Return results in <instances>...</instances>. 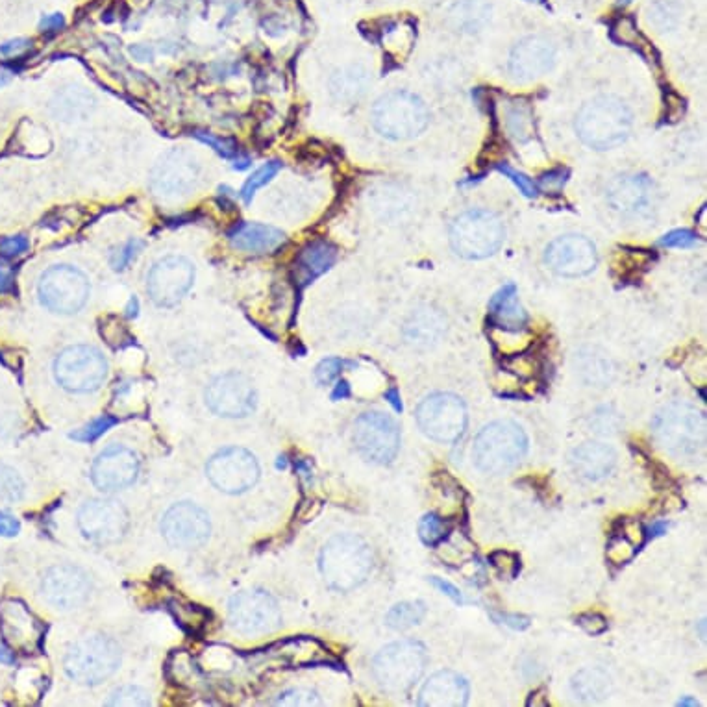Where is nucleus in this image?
Returning a JSON list of instances; mask_svg holds the SVG:
<instances>
[{
	"mask_svg": "<svg viewBox=\"0 0 707 707\" xmlns=\"http://www.w3.org/2000/svg\"><path fill=\"white\" fill-rule=\"evenodd\" d=\"M65 25V19L62 17V13H54V15H49L41 21V28L47 30V32H56L60 30L62 26Z\"/></svg>",
	"mask_w": 707,
	"mask_h": 707,
	"instance_id": "3c124183",
	"label": "nucleus"
},
{
	"mask_svg": "<svg viewBox=\"0 0 707 707\" xmlns=\"http://www.w3.org/2000/svg\"><path fill=\"white\" fill-rule=\"evenodd\" d=\"M554 63V45L545 38L522 39L509 56V73L517 82H532L545 75Z\"/></svg>",
	"mask_w": 707,
	"mask_h": 707,
	"instance_id": "5701e85b",
	"label": "nucleus"
},
{
	"mask_svg": "<svg viewBox=\"0 0 707 707\" xmlns=\"http://www.w3.org/2000/svg\"><path fill=\"white\" fill-rule=\"evenodd\" d=\"M428 110L410 91H391L374 104L373 125L382 136L404 141L419 136L428 126Z\"/></svg>",
	"mask_w": 707,
	"mask_h": 707,
	"instance_id": "0eeeda50",
	"label": "nucleus"
},
{
	"mask_svg": "<svg viewBox=\"0 0 707 707\" xmlns=\"http://www.w3.org/2000/svg\"><path fill=\"white\" fill-rule=\"evenodd\" d=\"M528 452V435L513 421L487 424L472 445L474 465L487 474H504L521 463Z\"/></svg>",
	"mask_w": 707,
	"mask_h": 707,
	"instance_id": "20e7f679",
	"label": "nucleus"
},
{
	"mask_svg": "<svg viewBox=\"0 0 707 707\" xmlns=\"http://www.w3.org/2000/svg\"><path fill=\"white\" fill-rule=\"evenodd\" d=\"M280 171H282V163L278 162V160H273V162L261 165L256 173H252V176L241 189V199L245 200V204H250L252 199H254V195H256V191L263 186H267Z\"/></svg>",
	"mask_w": 707,
	"mask_h": 707,
	"instance_id": "473e14b6",
	"label": "nucleus"
},
{
	"mask_svg": "<svg viewBox=\"0 0 707 707\" xmlns=\"http://www.w3.org/2000/svg\"><path fill=\"white\" fill-rule=\"evenodd\" d=\"M54 376L67 391L91 393L106 380L108 363L97 348L69 347L56 358Z\"/></svg>",
	"mask_w": 707,
	"mask_h": 707,
	"instance_id": "9d476101",
	"label": "nucleus"
},
{
	"mask_svg": "<svg viewBox=\"0 0 707 707\" xmlns=\"http://www.w3.org/2000/svg\"><path fill=\"white\" fill-rule=\"evenodd\" d=\"M199 178V163L184 150H174L165 156V160L156 167L152 174V186L158 195L178 197L195 186Z\"/></svg>",
	"mask_w": 707,
	"mask_h": 707,
	"instance_id": "4be33fe9",
	"label": "nucleus"
},
{
	"mask_svg": "<svg viewBox=\"0 0 707 707\" xmlns=\"http://www.w3.org/2000/svg\"><path fill=\"white\" fill-rule=\"evenodd\" d=\"M373 550L358 535H335L321 552L319 567L324 582L337 593H348L373 572Z\"/></svg>",
	"mask_w": 707,
	"mask_h": 707,
	"instance_id": "f257e3e1",
	"label": "nucleus"
},
{
	"mask_svg": "<svg viewBox=\"0 0 707 707\" xmlns=\"http://www.w3.org/2000/svg\"><path fill=\"white\" fill-rule=\"evenodd\" d=\"M546 265L565 278H580L593 273L596 267V249L593 241L578 234L554 239L545 252Z\"/></svg>",
	"mask_w": 707,
	"mask_h": 707,
	"instance_id": "6ab92c4d",
	"label": "nucleus"
},
{
	"mask_svg": "<svg viewBox=\"0 0 707 707\" xmlns=\"http://www.w3.org/2000/svg\"><path fill=\"white\" fill-rule=\"evenodd\" d=\"M210 532L208 513L191 502L174 504L173 508L163 515V537L169 545L176 548H195L204 545L210 537Z\"/></svg>",
	"mask_w": 707,
	"mask_h": 707,
	"instance_id": "a211bd4d",
	"label": "nucleus"
},
{
	"mask_svg": "<svg viewBox=\"0 0 707 707\" xmlns=\"http://www.w3.org/2000/svg\"><path fill=\"white\" fill-rule=\"evenodd\" d=\"M106 704L108 706L123 707L150 706V696L141 687L126 685V687H121V689H117L115 693H112Z\"/></svg>",
	"mask_w": 707,
	"mask_h": 707,
	"instance_id": "f704fd0d",
	"label": "nucleus"
},
{
	"mask_svg": "<svg viewBox=\"0 0 707 707\" xmlns=\"http://www.w3.org/2000/svg\"><path fill=\"white\" fill-rule=\"evenodd\" d=\"M228 617L237 632L245 635L274 632L282 624L278 602L265 591L237 593L230 600Z\"/></svg>",
	"mask_w": 707,
	"mask_h": 707,
	"instance_id": "4468645a",
	"label": "nucleus"
},
{
	"mask_svg": "<svg viewBox=\"0 0 707 707\" xmlns=\"http://www.w3.org/2000/svg\"><path fill=\"white\" fill-rule=\"evenodd\" d=\"M663 247L669 249H689L696 243V236L691 230H674L659 241Z\"/></svg>",
	"mask_w": 707,
	"mask_h": 707,
	"instance_id": "c03bdc74",
	"label": "nucleus"
},
{
	"mask_svg": "<svg viewBox=\"0 0 707 707\" xmlns=\"http://www.w3.org/2000/svg\"><path fill=\"white\" fill-rule=\"evenodd\" d=\"M354 443L367 461L387 465L397 458L400 448L397 422L380 411L363 413L354 424Z\"/></svg>",
	"mask_w": 707,
	"mask_h": 707,
	"instance_id": "f8f14e48",
	"label": "nucleus"
},
{
	"mask_svg": "<svg viewBox=\"0 0 707 707\" xmlns=\"http://www.w3.org/2000/svg\"><path fill=\"white\" fill-rule=\"evenodd\" d=\"M228 237L234 249L254 252V254L273 252L286 241L284 232H280L278 228L258 223L237 224Z\"/></svg>",
	"mask_w": 707,
	"mask_h": 707,
	"instance_id": "cd10ccee",
	"label": "nucleus"
},
{
	"mask_svg": "<svg viewBox=\"0 0 707 707\" xmlns=\"http://www.w3.org/2000/svg\"><path fill=\"white\" fill-rule=\"evenodd\" d=\"M667 528H669L667 522H654V524L648 528V535H650V537H659V535H663L667 532Z\"/></svg>",
	"mask_w": 707,
	"mask_h": 707,
	"instance_id": "5fc2aeb1",
	"label": "nucleus"
},
{
	"mask_svg": "<svg viewBox=\"0 0 707 707\" xmlns=\"http://www.w3.org/2000/svg\"><path fill=\"white\" fill-rule=\"evenodd\" d=\"M628 2H632V0H619V4H628Z\"/></svg>",
	"mask_w": 707,
	"mask_h": 707,
	"instance_id": "052dcab7",
	"label": "nucleus"
},
{
	"mask_svg": "<svg viewBox=\"0 0 707 707\" xmlns=\"http://www.w3.org/2000/svg\"><path fill=\"white\" fill-rule=\"evenodd\" d=\"M143 249V241L132 239L128 241L123 249L119 250L112 258V267L115 271H123L126 269L132 260H136L137 254Z\"/></svg>",
	"mask_w": 707,
	"mask_h": 707,
	"instance_id": "a19ab883",
	"label": "nucleus"
},
{
	"mask_svg": "<svg viewBox=\"0 0 707 707\" xmlns=\"http://www.w3.org/2000/svg\"><path fill=\"white\" fill-rule=\"evenodd\" d=\"M195 137L200 139L202 143L210 145L211 149L217 150L223 158H236L237 154H239L236 143L232 139H223V137L211 136V134H204V132H197Z\"/></svg>",
	"mask_w": 707,
	"mask_h": 707,
	"instance_id": "ea45409f",
	"label": "nucleus"
},
{
	"mask_svg": "<svg viewBox=\"0 0 707 707\" xmlns=\"http://www.w3.org/2000/svg\"><path fill=\"white\" fill-rule=\"evenodd\" d=\"M25 493V484L21 476L10 467H0V498L15 502L21 500Z\"/></svg>",
	"mask_w": 707,
	"mask_h": 707,
	"instance_id": "c9c22d12",
	"label": "nucleus"
},
{
	"mask_svg": "<svg viewBox=\"0 0 707 707\" xmlns=\"http://www.w3.org/2000/svg\"><path fill=\"white\" fill-rule=\"evenodd\" d=\"M210 410L221 417H247L256 408V391L247 376L228 373L215 378L206 391Z\"/></svg>",
	"mask_w": 707,
	"mask_h": 707,
	"instance_id": "f3484780",
	"label": "nucleus"
},
{
	"mask_svg": "<svg viewBox=\"0 0 707 707\" xmlns=\"http://www.w3.org/2000/svg\"><path fill=\"white\" fill-rule=\"evenodd\" d=\"M137 310H139L137 298H132V300H130V304H128V317H136Z\"/></svg>",
	"mask_w": 707,
	"mask_h": 707,
	"instance_id": "4d7b16f0",
	"label": "nucleus"
},
{
	"mask_svg": "<svg viewBox=\"0 0 707 707\" xmlns=\"http://www.w3.org/2000/svg\"><path fill=\"white\" fill-rule=\"evenodd\" d=\"M426 615V606L422 602H402L389 609L385 615V624L397 632L417 626Z\"/></svg>",
	"mask_w": 707,
	"mask_h": 707,
	"instance_id": "2f4dec72",
	"label": "nucleus"
},
{
	"mask_svg": "<svg viewBox=\"0 0 707 707\" xmlns=\"http://www.w3.org/2000/svg\"><path fill=\"white\" fill-rule=\"evenodd\" d=\"M632 130V113L617 97H596L583 106L576 132L587 147L609 150L624 143Z\"/></svg>",
	"mask_w": 707,
	"mask_h": 707,
	"instance_id": "7ed1b4c3",
	"label": "nucleus"
},
{
	"mask_svg": "<svg viewBox=\"0 0 707 707\" xmlns=\"http://www.w3.org/2000/svg\"><path fill=\"white\" fill-rule=\"evenodd\" d=\"M12 280V271L0 263V289H6V286L10 284Z\"/></svg>",
	"mask_w": 707,
	"mask_h": 707,
	"instance_id": "6e6d98bb",
	"label": "nucleus"
},
{
	"mask_svg": "<svg viewBox=\"0 0 707 707\" xmlns=\"http://www.w3.org/2000/svg\"><path fill=\"white\" fill-rule=\"evenodd\" d=\"M469 682L452 670H441L424 683L419 693L422 707H463L469 704Z\"/></svg>",
	"mask_w": 707,
	"mask_h": 707,
	"instance_id": "b1692460",
	"label": "nucleus"
},
{
	"mask_svg": "<svg viewBox=\"0 0 707 707\" xmlns=\"http://www.w3.org/2000/svg\"><path fill=\"white\" fill-rule=\"evenodd\" d=\"M571 463L574 471L578 472L583 480L598 482L615 469L617 454L609 445L589 441L572 450Z\"/></svg>",
	"mask_w": 707,
	"mask_h": 707,
	"instance_id": "a878e982",
	"label": "nucleus"
},
{
	"mask_svg": "<svg viewBox=\"0 0 707 707\" xmlns=\"http://www.w3.org/2000/svg\"><path fill=\"white\" fill-rule=\"evenodd\" d=\"M430 583L434 585L435 589H439L443 595H447L454 604H458V606L465 604V598H463L461 591H459L456 585H452V583L443 580V578H435V576L434 578H430Z\"/></svg>",
	"mask_w": 707,
	"mask_h": 707,
	"instance_id": "49530a36",
	"label": "nucleus"
},
{
	"mask_svg": "<svg viewBox=\"0 0 707 707\" xmlns=\"http://www.w3.org/2000/svg\"><path fill=\"white\" fill-rule=\"evenodd\" d=\"M678 706H698V702H696L695 698H682L680 702H678Z\"/></svg>",
	"mask_w": 707,
	"mask_h": 707,
	"instance_id": "13d9d810",
	"label": "nucleus"
},
{
	"mask_svg": "<svg viewBox=\"0 0 707 707\" xmlns=\"http://www.w3.org/2000/svg\"><path fill=\"white\" fill-rule=\"evenodd\" d=\"M652 197V182L639 174H624L611 180L608 202L619 211H637L648 204Z\"/></svg>",
	"mask_w": 707,
	"mask_h": 707,
	"instance_id": "bb28decb",
	"label": "nucleus"
},
{
	"mask_svg": "<svg viewBox=\"0 0 707 707\" xmlns=\"http://www.w3.org/2000/svg\"><path fill=\"white\" fill-rule=\"evenodd\" d=\"M345 365H348V361L339 360V358H328V360L321 361L315 371L319 384H332L334 380L339 378V374L343 373Z\"/></svg>",
	"mask_w": 707,
	"mask_h": 707,
	"instance_id": "4c0bfd02",
	"label": "nucleus"
},
{
	"mask_svg": "<svg viewBox=\"0 0 707 707\" xmlns=\"http://www.w3.org/2000/svg\"><path fill=\"white\" fill-rule=\"evenodd\" d=\"M576 624L582 628L583 632L589 635H602L608 632V619L602 617L600 613H583L578 615Z\"/></svg>",
	"mask_w": 707,
	"mask_h": 707,
	"instance_id": "37998d69",
	"label": "nucleus"
},
{
	"mask_svg": "<svg viewBox=\"0 0 707 707\" xmlns=\"http://www.w3.org/2000/svg\"><path fill=\"white\" fill-rule=\"evenodd\" d=\"M495 621L506 624L513 630H526L530 626V617L524 615H508V613H491Z\"/></svg>",
	"mask_w": 707,
	"mask_h": 707,
	"instance_id": "de8ad7c7",
	"label": "nucleus"
},
{
	"mask_svg": "<svg viewBox=\"0 0 707 707\" xmlns=\"http://www.w3.org/2000/svg\"><path fill=\"white\" fill-rule=\"evenodd\" d=\"M193 282H195L193 263L180 256H167L163 260L156 261L154 267L150 269L147 291L158 306L173 308L186 297Z\"/></svg>",
	"mask_w": 707,
	"mask_h": 707,
	"instance_id": "2eb2a0df",
	"label": "nucleus"
},
{
	"mask_svg": "<svg viewBox=\"0 0 707 707\" xmlns=\"http://www.w3.org/2000/svg\"><path fill=\"white\" fill-rule=\"evenodd\" d=\"M497 169L500 173L506 174L509 180H511L515 186L519 187L526 197H535V195H537V186H535L534 180L528 178L526 174L511 169L506 163H504V165H498Z\"/></svg>",
	"mask_w": 707,
	"mask_h": 707,
	"instance_id": "79ce46f5",
	"label": "nucleus"
},
{
	"mask_svg": "<svg viewBox=\"0 0 707 707\" xmlns=\"http://www.w3.org/2000/svg\"><path fill=\"white\" fill-rule=\"evenodd\" d=\"M415 417L422 434L437 443H456L467 430V408L452 393H435L424 398Z\"/></svg>",
	"mask_w": 707,
	"mask_h": 707,
	"instance_id": "1a4fd4ad",
	"label": "nucleus"
},
{
	"mask_svg": "<svg viewBox=\"0 0 707 707\" xmlns=\"http://www.w3.org/2000/svg\"><path fill=\"white\" fill-rule=\"evenodd\" d=\"M86 274L71 265H54L41 274L38 293L41 302L56 313H76L86 306L89 298Z\"/></svg>",
	"mask_w": 707,
	"mask_h": 707,
	"instance_id": "9b49d317",
	"label": "nucleus"
},
{
	"mask_svg": "<svg viewBox=\"0 0 707 707\" xmlns=\"http://www.w3.org/2000/svg\"><path fill=\"white\" fill-rule=\"evenodd\" d=\"M659 447L678 459H696L706 447V417L691 404H670L652 421Z\"/></svg>",
	"mask_w": 707,
	"mask_h": 707,
	"instance_id": "f03ea898",
	"label": "nucleus"
},
{
	"mask_svg": "<svg viewBox=\"0 0 707 707\" xmlns=\"http://www.w3.org/2000/svg\"><path fill=\"white\" fill-rule=\"evenodd\" d=\"M489 315L504 330L522 328L528 321V315L519 302L517 287L508 284V286L498 289L493 298L489 300Z\"/></svg>",
	"mask_w": 707,
	"mask_h": 707,
	"instance_id": "c756f323",
	"label": "nucleus"
},
{
	"mask_svg": "<svg viewBox=\"0 0 707 707\" xmlns=\"http://www.w3.org/2000/svg\"><path fill=\"white\" fill-rule=\"evenodd\" d=\"M506 230L495 213L471 210L461 213L450 228V245L465 260H484L497 252Z\"/></svg>",
	"mask_w": 707,
	"mask_h": 707,
	"instance_id": "423d86ee",
	"label": "nucleus"
},
{
	"mask_svg": "<svg viewBox=\"0 0 707 707\" xmlns=\"http://www.w3.org/2000/svg\"><path fill=\"white\" fill-rule=\"evenodd\" d=\"M276 706H321V700L311 691L293 689V691H287L284 695H280V698L276 700Z\"/></svg>",
	"mask_w": 707,
	"mask_h": 707,
	"instance_id": "e433bc0d",
	"label": "nucleus"
},
{
	"mask_svg": "<svg viewBox=\"0 0 707 707\" xmlns=\"http://www.w3.org/2000/svg\"><path fill=\"white\" fill-rule=\"evenodd\" d=\"M208 478L211 484L226 495H239L249 491L260 478V465L245 448L230 447L217 452L208 461Z\"/></svg>",
	"mask_w": 707,
	"mask_h": 707,
	"instance_id": "ddd939ff",
	"label": "nucleus"
},
{
	"mask_svg": "<svg viewBox=\"0 0 707 707\" xmlns=\"http://www.w3.org/2000/svg\"><path fill=\"white\" fill-rule=\"evenodd\" d=\"M572 693L582 702H598L606 698L611 687V678L608 672L600 667H589L583 669L572 678Z\"/></svg>",
	"mask_w": 707,
	"mask_h": 707,
	"instance_id": "7c9ffc66",
	"label": "nucleus"
},
{
	"mask_svg": "<svg viewBox=\"0 0 707 707\" xmlns=\"http://www.w3.org/2000/svg\"><path fill=\"white\" fill-rule=\"evenodd\" d=\"M137 472H139V459L134 454V450L113 445L106 448L99 458L95 459L91 478L100 491L112 493L134 484Z\"/></svg>",
	"mask_w": 707,
	"mask_h": 707,
	"instance_id": "412c9836",
	"label": "nucleus"
},
{
	"mask_svg": "<svg viewBox=\"0 0 707 707\" xmlns=\"http://www.w3.org/2000/svg\"><path fill=\"white\" fill-rule=\"evenodd\" d=\"M128 522V511L115 500H89L78 511L80 532L97 543L119 541L128 530Z\"/></svg>",
	"mask_w": 707,
	"mask_h": 707,
	"instance_id": "dca6fc26",
	"label": "nucleus"
},
{
	"mask_svg": "<svg viewBox=\"0 0 707 707\" xmlns=\"http://www.w3.org/2000/svg\"><path fill=\"white\" fill-rule=\"evenodd\" d=\"M113 424H117V419L110 417V415H104V417H99L97 421L91 422L89 426H86L84 430H80V432L73 435V437L78 439V441H95V439L104 434V432H108Z\"/></svg>",
	"mask_w": 707,
	"mask_h": 707,
	"instance_id": "58836bf2",
	"label": "nucleus"
},
{
	"mask_svg": "<svg viewBox=\"0 0 707 707\" xmlns=\"http://www.w3.org/2000/svg\"><path fill=\"white\" fill-rule=\"evenodd\" d=\"M41 591L50 606L62 611L80 608L91 593L86 572L73 565H58L45 572Z\"/></svg>",
	"mask_w": 707,
	"mask_h": 707,
	"instance_id": "aec40b11",
	"label": "nucleus"
},
{
	"mask_svg": "<svg viewBox=\"0 0 707 707\" xmlns=\"http://www.w3.org/2000/svg\"><path fill=\"white\" fill-rule=\"evenodd\" d=\"M19 530H21V524L13 515L6 513V511H0V535L13 537V535L19 534Z\"/></svg>",
	"mask_w": 707,
	"mask_h": 707,
	"instance_id": "09e8293b",
	"label": "nucleus"
},
{
	"mask_svg": "<svg viewBox=\"0 0 707 707\" xmlns=\"http://www.w3.org/2000/svg\"><path fill=\"white\" fill-rule=\"evenodd\" d=\"M30 247L28 239L25 236H15L6 237L0 241V252L6 256V258H12V256H19L23 254Z\"/></svg>",
	"mask_w": 707,
	"mask_h": 707,
	"instance_id": "a18cd8bd",
	"label": "nucleus"
},
{
	"mask_svg": "<svg viewBox=\"0 0 707 707\" xmlns=\"http://www.w3.org/2000/svg\"><path fill=\"white\" fill-rule=\"evenodd\" d=\"M350 397V385L345 380H341L337 387H335L334 393H332V398L334 400H343V398Z\"/></svg>",
	"mask_w": 707,
	"mask_h": 707,
	"instance_id": "603ef678",
	"label": "nucleus"
},
{
	"mask_svg": "<svg viewBox=\"0 0 707 707\" xmlns=\"http://www.w3.org/2000/svg\"><path fill=\"white\" fill-rule=\"evenodd\" d=\"M0 630L13 648H32L39 639L38 621L17 600H8L0 606Z\"/></svg>",
	"mask_w": 707,
	"mask_h": 707,
	"instance_id": "393cba45",
	"label": "nucleus"
},
{
	"mask_svg": "<svg viewBox=\"0 0 707 707\" xmlns=\"http://www.w3.org/2000/svg\"><path fill=\"white\" fill-rule=\"evenodd\" d=\"M450 528L445 519L435 513H428L419 522V537L426 546H437L445 541Z\"/></svg>",
	"mask_w": 707,
	"mask_h": 707,
	"instance_id": "72a5a7b5",
	"label": "nucleus"
},
{
	"mask_svg": "<svg viewBox=\"0 0 707 707\" xmlns=\"http://www.w3.org/2000/svg\"><path fill=\"white\" fill-rule=\"evenodd\" d=\"M28 47H30V41H28V39H15V41H10V43H4V45L0 47V54H2V56H19V54H23Z\"/></svg>",
	"mask_w": 707,
	"mask_h": 707,
	"instance_id": "8fccbe9b",
	"label": "nucleus"
},
{
	"mask_svg": "<svg viewBox=\"0 0 707 707\" xmlns=\"http://www.w3.org/2000/svg\"><path fill=\"white\" fill-rule=\"evenodd\" d=\"M121 663V648L104 635H86L69 648L65 672L84 685H97L110 678Z\"/></svg>",
	"mask_w": 707,
	"mask_h": 707,
	"instance_id": "6e6552de",
	"label": "nucleus"
},
{
	"mask_svg": "<svg viewBox=\"0 0 707 707\" xmlns=\"http://www.w3.org/2000/svg\"><path fill=\"white\" fill-rule=\"evenodd\" d=\"M426 663L428 652L419 641L391 643L374 658V678L387 693H406L421 680Z\"/></svg>",
	"mask_w": 707,
	"mask_h": 707,
	"instance_id": "39448f33",
	"label": "nucleus"
},
{
	"mask_svg": "<svg viewBox=\"0 0 707 707\" xmlns=\"http://www.w3.org/2000/svg\"><path fill=\"white\" fill-rule=\"evenodd\" d=\"M337 260V249L328 241H313L300 250L295 261V273L302 284H310L317 276L326 273Z\"/></svg>",
	"mask_w": 707,
	"mask_h": 707,
	"instance_id": "c85d7f7f",
	"label": "nucleus"
},
{
	"mask_svg": "<svg viewBox=\"0 0 707 707\" xmlns=\"http://www.w3.org/2000/svg\"><path fill=\"white\" fill-rule=\"evenodd\" d=\"M385 398L391 402V406L395 408V411H402V402H400V395H398V389L397 387H393V389H389L387 393H385Z\"/></svg>",
	"mask_w": 707,
	"mask_h": 707,
	"instance_id": "864d4df0",
	"label": "nucleus"
},
{
	"mask_svg": "<svg viewBox=\"0 0 707 707\" xmlns=\"http://www.w3.org/2000/svg\"><path fill=\"white\" fill-rule=\"evenodd\" d=\"M2 654H0V661H4V663H12L13 658L10 656L12 652H6V650H0Z\"/></svg>",
	"mask_w": 707,
	"mask_h": 707,
	"instance_id": "bf43d9fd",
	"label": "nucleus"
}]
</instances>
